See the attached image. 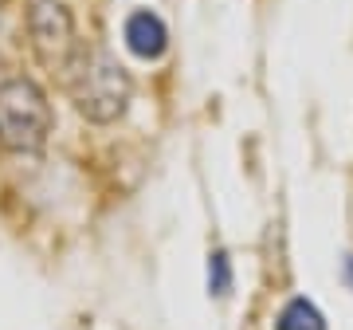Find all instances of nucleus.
Listing matches in <instances>:
<instances>
[{"label": "nucleus", "mask_w": 353, "mask_h": 330, "mask_svg": "<svg viewBox=\"0 0 353 330\" xmlns=\"http://www.w3.org/2000/svg\"><path fill=\"white\" fill-rule=\"evenodd\" d=\"M51 134L48 95L32 79L0 83V146L12 153H39Z\"/></svg>", "instance_id": "2"}, {"label": "nucleus", "mask_w": 353, "mask_h": 330, "mask_svg": "<svg viewBox=\"0 0 353 330\" xmlns=\"http://www.w3.org/2000/svg\"><path fill=\"white\" fill-rule=\"evenodd\" d=\"M63 79H67V95L75 102V110L87 118V122L106 126V122L126 115L134 83H130V71L114 59L110 51L79 48L75 59L67 64Z\"/></svg>", "instance_id": "1"}, {"label": "nucleus", "mask_w": 353, "mask_h": 330, "mask_svg": "<svg viewBox=\"0 0 353 330\" xmlns=\"http://www.w3.org/2000/svg\"><path fill=\"white\" fill-rule=\"evenodd\" d=\"M28 32H32V48H36L39 64L55 67V71H67V64L75 59V24H71V12L63 4H51V0H39L28 12Z\"/></svg>", "instance_id": "3"}, {"label": "nucleus", "mask_w": 353, "mask_h": 330, "mask_svg": "<svg viewBox=\"0 0 353 330\" xmlns=\"http://www.w3.org/2000/svg\"><path fill=\"white\" fill-rule=\"evenodd\" d=\"M122 36H126V48L134 51L138 59H161L165 48H169V28H165V20L157 12H150V8L130 12Z\"/></svg>", "instance_id": "4"}, {"label": "nucleus", "mask_w": 353, "mask_h": 330, "mask_svg": "<svg viewBox=\"0 0 353 330\" xmlns=\"http://www.w3.org/2000/svg\"><path fill=\"white\" fill-rule=\"evenodd\" d=\"M208 291H212L216 299H224V295L232 291V260H228L224 248H216V252L208 255Z\"/></svg>", "instance_id": "6"}, {"label": "nucleus", "mask_w": 353, "mask_h": 330, "mask_svg": "<svg viewBox=\"0 0 353 330\" xmlns=\"http://www.w3.org/2000/svg\"><path fill=\"white\" fill-rule=\"evenodd\" d=\"M345 283H350V287H353V255H350V260H345Z\"/></svg>", "instance_id": "7"}, {"label": "nucleus", "mask_w": 353, "mask_h": 330, "mask_svg": "<svg viewBox=\"0 0 353 330\" xmlns=\"http://www.w3.org/2000/svg\"><path fill=\"white\" fill-rule=\"evenodd\" d=\"M275 330H326V318L310 299H290L283 311H279Z\"/></svg>", "instance_id": "5"}]
</instances>
